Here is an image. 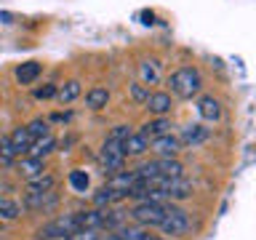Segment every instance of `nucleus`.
I'll use <instances>...</instances> for the list:
<instances>
[{
	"mask_svg": "<svg viewBox=\"0 0 256 240\" xmlns=\"http://www.w3.org/2000/svg\"><path fill=\"white\" fill-rule=\"evenodd\" d=\"M56 198L54 190L51 192H30L27 195V208H35V211H48V208L56 206Z\"/></svg>",
	"mask_w": 256,
	"mask_h": 240,
	"instance_id": "11",
	"label": "nucleus"
},
{
	"mask_svg": "<svg viewBox=\"0 0 256 240\" xmlns=\"http://www.w3.org/2000/svg\"><path fill=\"white\" fill-rule=\"evenodd\" d=\"M40 75V64L38 62H27V64H22L19 70H16V80H19L22 86H30L32 80H38Z\"/></svg>",
	"mask_w": 256,
	"mask_h": 240,
	"instance_id": "17",
	"label": "nucleus"
},
{
	"mask_svg": "<svg viewBox=\"0 0 256 240\" xmlns=\"http://www.w3.org/2000/svg\"><path fill=\"white\" fill-rule=\"evenodd\" d=\"M94 200H96V206H110V203H115V200H120V195L115 190H110V187H102L99 195H96Z\"/></svg>",
	"mask_w": 256,
	"mask_h": 240,
	"instance_id": "26",
	"label": "nucleus"
},
{
	"mask_svg": "<svg viewBox=\"0 0 256 240\" xmlns=\"http://www.w3.org/2000/svg\"><path fill=\"white\" fill-rule=\"evenodd\" d=\"M64 240H102V235H99V230H78L75 235H70Z\"/></svg>",
	"mask_w": 256,
	"mask_h": 240,
	"instance_id": "28",
	"label": "nucleus"
},
{
	"mask_svg": "<svg viewBox=\"0 0 256 240\" xmlns=\"http://www.w3.org/2000/svg\"><path fill=\"white\" fill-rule=\"evenodd\" d=\"M206 139H208V128L200 126V123H190L182 131V136H179V142L187 144V147H190V144H192V147H195V144H203Z\"/></svg>",
	"mask_w": 256,
	"mask_h": 240,
	"instance_id": "10",
	"label": "nucleus"
},
{
	"mask_svg": "<svg viewBox=\"0 0 256 240\" xmlns=\"http://www.w3.org/2000/svg\"><path fill=\"white\" fill-rule=\"evenodd\" d=\"M107 102H110V91H107V88H91V91L86 94V104L91 110L107 107Z\"/></svg>",
	"mask_w": 256,
	"mask_h": 240,
	"instance_id": "18",
	"label": "nucleus"
},
{
	"mask_svg": "<svg viewBox=\"0 0 256 240\" xmlns=\"http://www.w3.org/2000/svg\"><path fill=\"white\" fill-rule=\"evenodd\" d=\"M16 160V152H14V147H11V139H8V136H3V139H0V163L3 166H11Z\"/></svg>",
	"mask_w": 256,
	"mask_h": 240,
	"instance_id": "22",
	"label": "nucleus"
},
{
	"mask_svg": "<svg viewBox=\"0 0 256 240\" xmlns=\"http://www.w3.org/2000/svg\"><path fill=\"white\" fill-rule=\"evenodd\" d=\"M112 240H163L160 235H152L150 227L142 230V227H115V232L110 235Z\"/></svg>",
	"mask_w": 256,
	"mask_h": 240,
	"instance_id": "8",
	"label": "nucleus"
},
{
	"mask_svg": "<svg viewBox=\"0 0 256 240\" xmlns=\"http://www.w3.org/2000/svg\"><path fill=\"white\" fill-rule=\"evenodd\" d=\"M54 184H56V179L54 176H35V179L30 182V192H51L54 190Z\"/></svg>",
	"mask_w": 256,
	"mask_h": 240,
	"instance_id": "21",
	"label": "nucleus"
},
{
	"mask_svg": "<svg viewBox=\"0 0 256 240\" xmlns=\"http://www.w3.org/2000/svg\"><path fill=\"white\" fill-rule=\"evenodd\" d=\"M54 147H56L54 136H51V134H46V136H40V139L32 142V147H30L27 155H32V158H46L48 152H54Z\"/></svg>",
	"mask_w": 256,
	"mask_h": 240,
	"instance_id": "16",
	"label": "nucleus"
},
{
	"mask_svg": "<svg viewBox=\"0 0 256 240\" xmlns=\"http://www.w3.org/2000/svg\"><path fill=\"white\" fill-rule=\"evenodd\" d=\"M131 94H134L136 102H147V96H150V91L144 88V83H136V86L131 88Z\"/></svg>",
	"mask_w": 256,
	"mask_h": 240,
	"instance_id": "30",
	"label": "nucleus"
},
{
	"mask_svg": "<svg viewBox=\"0 0 256 240\" xmlns=\"http://www.w3.org/2000/svg\"><path fill=\"white\" fill-rule=\"evenodd\" d=\"M120 147H123L126 158H128V155H144V152L150 150V139H147L142 131H136V134L131 131L123 142H120Z\"/></svg>",
	"mask_w": 256,
	"mask_h": 240,
	"instance_id": "7",
	"label": "nucleus"
},
{
	"mask_svg": "<svg viewBox=\"0 0 256 240\" xmlns=\"http://www.w3.org/2000/svg\"><path fill=\"white\" fill-rule=\"evenodd\" d=\"M158 227L163 230L166 235H184V232H190L192 222H190L187 211H182V208H176V206H168L163 222H160Z\"/></svg>",
	"mask_w": 256,
	"mask_h": 240,
	"instance_id": "4",
	"label": "nucleus"
},
{
	"mask_svg": "<svg viewBox=\"0 0 256 240\" xmlns=\"http://www.w3.org/2000/svg\"><path fill=\"white\" fill-rule=\"evenodd\" d=\"M19 168H22V174L27 176V179H35V176H40V174H43L46 163H43V158L24 155V158H22V163H19Z\"/></svg>",
	"mask_w": 256,
	"mask_h": 240,
	"instance_id": "15",
	"label": "nucleus"
},
{
	"mask_svg": "<svg viewBox=\"0 0 256 240\" xmlns=\"http://www.w3.org/2000/svg\"><path fill=\"white\" fill-rule=\"evenodd\" d=\"M198 112H200L203 120H208V123H214V120L222 118V107H219V102H216L214 96H203V99L198 102Z\"/></svg>",
	"mask_w": 256,
	"mask_h": 240,
	"instance_id": "13",
	"label": "nucleus"
},
{
	"mask_svg": "<svg viewBox=\"0 0 256 240\" xmlns=\"http://www.w3.org/2000/svg\"><path fill=\"white\" fill-rule=\"evenodd\" d=\"M128 134H131V128H128V126H118V128H112V134L107 136V139L110 142H123Z\"/></svg>",
	"mask_w": 256,
	"mask_h": 240,
	"instance_id": "29",
	"label": "nucleus"
},
{
	"mask_svg": "<svg viewBox=\"0 0 256 240\" xmlns=\"http://www.w3.org/2000/svg\"><path fill=\"white\" fill-rule=\"evenodd\" d=\"M99 160H102V166L107 168V171H123V163H126V152L123 147H120V142H104V147L99 152Z\"/></svg>",
	"mask_w": 256,
	"mask_h": 240,
	"instance_id": "5",
	"label": "nucleus"
},
{
	"mask_svg": "<svg viewBox=\"0 0 256 240\" xmlns=\"http://www.w3.org/2000/svg\"><path fill=\"white\" fill-rule=\"evenodd\" d=\"M134 184H136V174L134 171H115V174H112V179L107 182V187L115 190L120 198H128V195H131V190H134Z\"/></svg>",
	"mask_w": 256,
	"mask_h": 240,
	"instance_id": "6",
	"label": "nucleus"
},
{
	"mask_svg": "<svg viewBox=\"0 0 256 240\" xmlns=\"http://www.w3.org/2000/svg\"><path fill=\"white\" fill-rule=\"evenodd\" d=\"M16 216H19V206H16L14 200H0V219L14 222Z\"/></svg>",
	"mask_w": 256,
	"mask_h": 240,
	"instance_id": "24",
	"label": "nucleus"
},
{
	"mask_svg": "<svg viewBox=\"0 0 256 240\" xmlns=\"http://www.w3.org/2000/svg\"><path fill=\"white\" fill-rule=\"evenodd\" d=\"M78 230H83V224H80V211L78 214H64V216H56L51 219L48 224L40 227V240H56V238H70L75 235Z\"/></svg>",
	"mask_w": 256,
	"mask_h": 240,
	"instance_id": "2",
	"label": "nucleus"
},
{
	"mask_svg": "<svg viewBox=\"0 0 256 240\" xmlns=\"http://www.w3.org/2000/svg\"><path fill=\"white\" fill-rule=\"evenodd\" d=\"M144 104H147V110L155 112V115H166V112H171V96H168V94H150Z\"/></svg>",
	"mask_w": 256,
	"mask_h": 240,
	"instance_id": "14",
	"label": "nucleus"
},
{
	"mask_svg": "<svg viewBox=\"0 0 256 240\" xmlns=\"http://www.w3.org/2000/svg\"><path fill=\"white\" fill-rule=\"evenodd\" d=\"M27 131H30L32 139H40V136L48 134V123H46V120H32V123L27 126Z\"/></svg>",
	"mask_w": 256,
	"mask_h": 240,
	"instance_id": "27",
	"label": "nucleus"
},
{
	"mask_svg": "<svg viewBox=\"0 0 256 240\" xmlns=\"http://www.w3.org/2000/svg\"><path fill=\"white\" fill-rule=\"evenodd\" d=\"M11 139V147H14V152H16V158H24L30 152V147H32V136H30V131H27V126H19L16 131L8 136Z\"/></svg>",
	"mask_w": 256,
	"mask_h": 240,
	"instance_id": "9",
	"label": "nucleus"
},
{
	"mask_svg": "<svg viewBox=\"0 0 256 240\" xmlns=\"http://www.w3.org/2000/svg\"><path fill=\"white\" fill-rule=\"evenodd\" d=\"M56 91H59L56 86H43V88H38V91H35V96H38V99H51V96H56Z\"/></svg>",
	"mask_w": 256,
	"mask_h": 240,
	"instance_id": "31",
	"label": "nucleus"
},
{
	"mask_svg": "<svg viewBox=\"0 0 256 240\" xmlns=\"http://www.w3.org/2000/svg\"><path fill=\"white\" fill-rule=\"evenodd\" d=\"M168 86H171V91L179 96V99H192V96H198L203 80H200V72L195 67H182L168 78Z\"/></svg>",
	"mask_w": 256,
	"mask_h": 240,
	"instance_id": "1",
	"label": "nucleus"
},
{
	"mask_svg": "<svg viewBox=\"0 0 256 240\" xmlns=\"http://www.w3.org/2000/svg\"><path fill=\"white\" fill-rule=\"evenodd\" d=\"M166 211H168V203H163V200H142L139 206L131 208V216L142 227H158L163 222Z\"/></svg>",
	"mask_w": 256,
	"mask_h": 240,
	"instance_id": "3",
	"label": "nucleus"
},
{
	"mask_svg": "<svg viewBox=\"0 0 256 240\" xmlns=\"http://www.w3.org/2000/svg\"><path fill=\"white\" fill-rule=\"evenodd\" d=\"M179 147H182V142L176 139V136H171V134H163V136L155 139V152L160 158H174L176 152H179Z\"/></svg>",
	"mask_w": 256,
	"mask_h": 240,
	"instance_id": "12",
	"label": "nucleus"
},
{
	"mask_svg": "<svg viewBox=\"0 0 256 240\" xmlns=\"http://www.w3.org/2000/svg\"><path fill=\"white\" fill-rule=\"evenodd\" d=\"M168 128H171V123H168L166 118H158V120H152V123L144 126V128H142V134L147 136V139H158V136L168 134Z\"/></svg>",
	"mask_w": 256,
	"mask_h": 240,
	"instance_id": "19",
	"label": "nucleus"
},
{
	"mask_svg": "<svg viewBox=\"0 0 256 240\" xmlns=\"http://www.w3.org/2000/svg\"><path fill=\"white\" fill-rule=\"evenodd\" d=\"M78 94H80V83H78V80H70V83H64L59 91H56L59 102H72V99H78Z\"/></svg>",
	"mask_w": 256,
	"mask_h": 240,
	"instance_id": "20",
	"label": "nucleus"
},
{
	"mask_svg": "<svg viewBox=\"0 0 256 240\" xmlns=\"http://www.w3.org/2000/svg\"><path fill=\"white\" fill-rule=\"evenodd\" d=\"M142 80H144V83H158V80H160L158 62H144L142 64Z\"/></svg>",
	"mask_w": 256,
	"mask_h": 240,
	"instance_id": "23",
	"label": "nucleus"
},
{
	"mask_svg": "<svg viewBox=\"0 0 256 240\" xmlns=\"http://www.w3.org/2000/svg\"><path fill=\"white\" fill-rule=\"evenodd\" d=\"M70 187L78 190V192H86L88 190V174L86 171H72L70 174Z\"/></svg>",
	"mask_w": 256,
	"mask_h": 240,
	"instance_id": "25",
	"label": "nucleus"
}]
</instances>
